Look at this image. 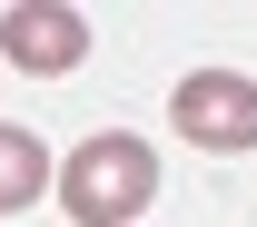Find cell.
I'll use <instances>...</instances> for the list:
<instances>
[{"mask_svg":"<svg viewBox=\"0 0 257 227\" xmlns=\"http://www.w3.org/2000/svg\"><path fill=\"white\" fill-rule=\"evenodd\" d=\"M50 188H60V207L79 227H139V207L159 197V148L128 138V129H99L50 168Z\"/></svg>","mask_w":257,"mask_h":227,"instance_id":"obj_1","label":"cell"},{"mask_svg":"<svg viewBox=\"0 0 257 227\" xmlns=\"http://www.w3.org/2000/svg\"><path fill=\"white\" fill-rule=\"evenodd\" d=\"M168 119H178L188 148L237 158V148H257V79L247 69H188V79L168 89Z\"/></svg>","mask_w":257,"mask_h":227,"instance_id":"obj_2","label":"cell"},{"mask_svg":"<svg viewBox=\"0 0 257 227\" xmlns=\"http://www.w3.org/2000/svg\"><path fill=\"white\" fill-rule=\"evenodd\" d=\"M89 60V10L69 0H20L0 20V69H30V79H60V69Z\"/></svg>","mask_w":257,"mask_h":227,"instance_id":"obj_3","label":"cell"},{"mask_svg":"<svg viewBox=\"0 0 257 227\" xmlns=\"http://www.w3.org/2000/svg\"><path fill=\"white\" fill-rule=\"evenodd\" d=\"M40 188H50V148H40V129H0V217L40 207Z\"/></svg>","mask_w":257,"mask_h":227,"instance_id":"obj_4","label":"cell"}]
</instances>
